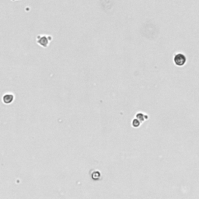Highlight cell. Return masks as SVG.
Returning <instances> with one entry per match:
<instances>
[{"mask_svg": "<svg viewBox=\"0 0 199 199\" xmlns=\"http://www.w3.org/2000/svg\"><path fill=\"white\" fill-rule=\"evenodd\" d=\"M37 43L42 48H48L50 42L52 41V37L50 35H38L37 36Z\"/></svg>", "mask_w": 199, "mask_h": 199, "instance_id": "obj_1", "label": "cell"}, {"mask_svg": "<svg viewBox=\"0 0 199 199\" xmlns=\"http://www.w3.org/2000/svg\"><path fill=\"white\" fill-rule=\"evenodd\" d=\"M186 57L184 56L183 54H177L174 55L173 58V61L174 64L177 66H183L184 64L186 63Z\"/></svg>", "mask_w": 199, "mask_h": 199, "instance_id": "obj_2", "label": "cell"}, {"mask_svg": "<svg viewBox=\"0 0 199 199\" xmlns=\"http://www.w3.org/2000/svg\"><path fill=\"white\" fill-rule=\"evenodd\" d=\"M14 100V95L11 93H8L4 94L2 97V102L5 104H10Z\"/></svg>", "mask_w": 199, "mask_h": 199, "instance_id": "obj_3", "label": "cell"}, {"mask_svg": "<svg viewBox=\"0 0 199 199\" xmlns=\"http://www.w3.org/2000/svg\"><path fill=\"white\" fill-rule=\"evenodd\" d=\"M136 118L137 119H139L141 122H143L145 120L148 119V116L143 114L142 113H138L136 114Z\"/></svg>", "mask_w": 199, "mask_h": 199, "instance_id": "obj_4", "label": "cell"}, {"mask_svg": "<svg viewBox=\"0 0 199 199\" xmlns=\"http://www.w3.org/2000/svg\"><path fill=\"white\" fill-rule=\"evenodd\" d=\"M100 177V173L99 171H93V173H92V179L95 180V181H97V180Z\"/></svg>", "mask_w": 199, "mask_h": 199, "instance_id": "obj_5", "label": "cell"}, {"mask_svg": "<svg viewBox=\"0 0 199 199\" xmlns=\"http://www.w3.org/2000/svg\"><path fill=\"white\" fill-rule=\"evenodd\" d=\"M140 123H141V121L139 119H137V118H135V119L132 121V126L135 127V128L139 127L140 126Z\"/></svg>", "mask_w": 199, "mask_h": 199, "instance_id": "obj_6", "label": "cell"}, {"mask_svg": "<svg viewBox=\"0 0 199 199\" xmlns=\"http://www.w3.org/2000/svg\"><path fill=\"white\" fill-rule=\"evenodd\" d=\"M12 1H18V0H12Z\"/></svg>", "mask_w": 199, "mask_h": 199, "instance_id": "obj_7", "label": "cell"}]
</instances>
